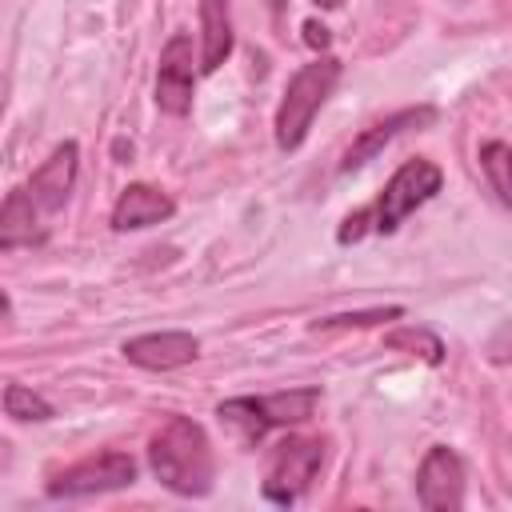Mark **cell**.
Listing matches in <instances>:
<instances>
[{
	"instance_id": "cell-1",
	"label": "cell",
	"mask_w": 512,
	"mask_h": 512,
	"mask_svg": "<svg viewBox=\"0 0 512 512\" xmlns=\"http://www.w3.org/2000/svg\"><path fill=\"white\" fill-rule=\"evenodd\" d=\"M148 464L176 496H208L216 480V456L208 432L188 416H168L148 440Z\"/></svg>"
},
{
	"instance_id": "cell-2",
	"label": "cell",
	"mask_w": 512,
	"mask_h": 512,
	"mask_svg": "<svg viewBox=\"0 0 512 512\" xmlns=\"http://www.w3.org/2000/svg\"><path fill=\"white\" fill-rule=\"evenodd\" d=\"M440 184H444V176H440V168H436L432 160H424V156L404 160V164L392 172V180L384 184V192H380L368 208L352 212V216L340 224L336 240H340V244H356V240L368 236V232H380V236L396 232L408 212H416L420 204H428V200L440 192Z\"/></svg>"
},
{
	"instance_id": "cell-3",
	"label": "cell",
	"mask_w": 512,
	"mask_h": 512,
	"mask_svg": "<svg viewBox=\"0 0 512 512\" xmlns=\"http://www.w3.org/2000/svg\"><path fill=\"white\" fill-rule=\"evenodd\" d=\"M340 80V60L336 56H316L308 60L284 88V100L276 108V144L284 152H296L316 120V112L324 108V100L332 96Z\"/></svg>"
},
{
	"instance_id": "cell-4",
	"label": "cell",
	"mask_w": 512,
	"mask_h": 512,
	"mask_svg": "<svg viewBox=\"0 0 512 512\" xmlns=\"http://www.w3.org/2000/svg\"><path fill=\"white\" fill-rule=\"evenodd\" d=\"M316 400H320V388H288V392H272V396H236V400H224L216 408V416L244 444H256L272 428L304 424L312 416Z\"/></svg>"
},
{
	"instance_id": "cell-5",
	"label": "cell",
	"mask_w": 512,
	"mask_h": 512,
	"mask_svg": "<svg viewBox=\"0 0 512 512\" xmlns=\"http://www.w3.org/2000/svg\"><path fill=\"white\" fill-rule=\"evenodd\" d=\"M324 464V440L320 436H288L272 448L268 456V472H264V496L272 504H296L308 484L316 480Z\"/></svg>"
},
{
	"instance_id": "cell-6",
	"label": "cell",
	"mask_w": 512,
	"mask_h": 512,
	"mask_svg": "<svg viewBox=\"0 0 512 512\" xmlns=\"http://www.w3.org/2000/svg\"><path fill=\"white\" fill-rule=\"evenodd\" d=\"M136 480V460L128 452H96L48 480V496H96V492H116Z\"/></svg>"
},
{
	"instance_id": "cell-7",
	"label": "cell",
	"mask_w": 512,
	"mask_h": 512,
	"mask_svg": "<svg viewBox=\"0 0 512 512\" xmlns=\"http://www.w3.org/2000/svg\"><path fill=\"white\" fill-rule=\"evenodd\" d=\"M416 496L428 512H456L464 504V460L448 444H432L416 472Z\"/></svg>"
},
{
	"instance_id": "cell-8",
	"label": "cell",
	"mask_w": 512,
	"mask_h": 512,
	"mask_svg": "<svg viewBox=\"0 0 512 512\" xmlns=\"http://www.w3.org/2000/svg\"><path fill=\"white\" fill-rule=\"evenodd\" d=\"M192 88H196V68H192V36L176 32L160 48V68H156V104L168 116H188L192 112Z\"/></svg>"
},
{
	"instance_id": "cell-9",
	"label": "cell",
	"mask_w": 512,
	"mask_h": 512,
	"mask_svg": "<svg viewBox=\"0 0 512 512\" xmlns=\"http://www.w3.org/2000/svg\"><path fill=\"white\" fill-rule=\"evenodd\" d=\"M76 164H80V148H76L72 140H64V144H56L52 156L28 176L24 188L32 192V200L40 204L44 216H52V212H60V208L68 204L72 184H76Z\"/></svg>"
},
{
	"instance_id": "cell-10",
	"label": "cell",
	"mask_w": 512,
	"mask_h": 512,
	"mask_svg": "<svg viewBox=\"0 0 512 512\" xmlns=\"http://www.w3.org/2000/svg\"><path fill=\"white\" fill-rule=\"evenodd\" d=\"M124 360L148 372H168V368H184L200 356V340L192 332H148V336H132L124 340Z\"/></svg>"
},
{
	"instance_id": "cell-11",
	"label": "cell",
	"mask_w": 512,
	"mask_h": 512,
	"mask_svg": "<svg viewBox=\"0 0 512 512\" xmlns=\"http://www.w3.org/2000/svg\"><path fill=\"white\" fill-rule=\"evenodd\" d=\"M436 120V108H428V104H420V108H400V112H392L388 120H380V124H372V128H364L352 144H348V152H344V160H340V172H356V168H364L384 144H392L400 132H408V128H420V124H432Z\"/></svg>"
},
{
	"instance_id": "cell-12",
	"label": "cell",
	"mask_w": 512,
	"mask_h": 512,
	"mask_svg": "<svg viewBox=\"0 0 512 512\" xmlns=\"http://www.w3.org/2000/svg\"><path fill=\"white\" fill-rule=\"evenodd\" d=\"M44 212H40V204L32 200V192L20 184V188H12L8 196H4V204H0V248H28V244H44Z\"/></svg>"
},
{
	"instance_id": "cell-13",
	"label": "cell",
	"mask_w": 512,
	"mask_h": 512,
	"mask_svg": "<svg viewBox=\"0 0 512 512\" xmlns=\"http://www.w3.org/2000/svg\"><path fill=\"white\" fill-rule=\"evenodd\" d=\"M176 212L172 196L152 188V184H128L112 208V228L116 232H136V228H152L160 220H168Z\"/></svg>"
},
{
	"instance_id": "cell-14",
	"label": "cell",
	"mask_w": 512,
	"mask_h": 512,
	"mask_svg": "<svg viewBox=\"0 0 512 512\" xmlns=\"http://www.w3.org/2000/svg\"><path fill=\"white\" fill-rule=\"evenodd\" d=\"M232 52V12L228 0H200V68L216 72Z\"/></svg>"
},
{
	"instance_id": "cell-15",
	"label": "cell",
	"mask_w": 512,
	"mask_h": 512,
	"mask_svg": "<svg viewBox=\"0 0 512 512\" xmlns=\"http://www.w3.org/2000/svg\"><path fill=\"white\" fill-rule=\"evenodd\" d=\"M384 348L420 356V360H428V364H440V360H444V344H440V336H432L428 328H412V324L388 332V336H384Z\"/></svg>"
},
{
	"instance_id": "cell-16",
	"label": "cell",
	"mask_w": 512,
	"mask_h": 512,
	"mask_svg": "<svg viewBox=\"0 0 512 512\" xmlns=\"http://www.w3.org/2000/svg\"><path fill=\"white\" fill-rule=\"evenodd\" d=\"M512 152H508V144L504 140H488L484 148H480V168L488 172V180H492V192H496V200L500 204H512V184H508V160Z\"/></svg>"
},
{
	"instance_id": "cell-17",
	"label": "cell",
	"mask_w": 512,
	"mask_h": 512,
	"mask_svg": "<svg viewBox=\"0 0 512 512\" xmlns=\"http://www.w3.org/2000/svg\"><path fill=\"white\" fill-rule=\"evenodd\" d=\"M4 408L16 420H52V404L44 396H36L32 388H24V384H8L4 388Z\"/></svg>"
},
{
	"instance_id": "cell-18",
	"label": "cell",
	"mask_w": 512,
	"mask_h": 512,
	"mask_svg": "<svg viewBox=\"0 0 512 512\" xmlns=\"http://www.w3.org/2000/svg\"><path fill=\"white\" fill-rule=\"evenodd\" d=\"M400 308H372V312H344V316H328V320H316L312 328H368L376 320H396Z\"/></svg>"
},
{
	"instance_id": "cell-19",
	"label": "cell",
	"mask_w": 512,
	"mask_h": 512,
	"mask_svg": "<svg viewBox=\"0 0 512 512\" xmlns=\"http://www.w3.org/2000/svg\"><path fill=\"white\" fill-rule=\"evenodd\" d=\"M304 40H308L312 48H328L332 36H328V28H324L320 20H304Z\"/></svg>"
},
{
	"instance_id": "cell-20",
	"label": "cell",
	"mask_w": 512,
	"mask_h": 512,
	"mask_svg": "<svg viewBox=\"0 0 512 512\" xmlns=\"http://www.w3.org/2000/svg\"><path fill=\"white\" fill-rule=\"evenodd\" d=\"M312 4H316V8H340L344 0H312Z\"/></svg>"
},
{
	"instance_id": "cell-21",
	"label": "cell",
	"mask_w": 512,
	"mask_h": 512,
	"mask_svg": "<svg viewBox=\"0 0 512 512\" xmlns=\"http://www.w3.org/2000/svg\"><path fill=\"white\" fill-rule=\"evenodd\" d=\"M8 308H12V304H8V296L0 292V316H8Z\"/></svg>"
}]
</instances>
